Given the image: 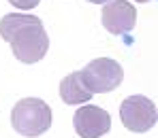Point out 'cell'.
I'll list each match as a JSON object with an SVG mask.
<instances>
[{
    "label": "cell",
    "instance_id": "6da1fadb",
    "mask_svg": "<svg viewBox=\"0 0 158 138\" xmlns=\"http://www.w3.org/2000/svg\"><path fill=\"white\" fill-rule=\"evenodd\" d=\"M0 36L11 45L13 55L24 64L41 62L49 49V36L41 17L26 13H9L0 19Z\"/></svg>",
    "mask_w": 158,
    "mask_h": 138
},
{
    "label": "cell",
    "instance_id": "7a4b0ae2",
    "mask_svg": "<svg viewBox=\"0 0 158 138\" xmlns=\"http://www.w3.org/2000/svg\"><path fill=\"white\" fill-rule=\"evenodd\" d=\"M11 123L17 134L36 138L52 128V109L41 98H24L11 110Z\"/></svg>",
    "mask_w": 158,
    "mask_h": 138
},
{
    "label": "cell",
    "instance_id": "3957f363",
    "mask_svg": "<svg viewBox=\"0 0 158 138\" xmlns=\"http://www.w3.org/2000/svg\"><path fill=\"white\" fill-rule=\"evenodd\" d=\"M83 85L92 91V94H109L113 89H118L124 79V70L122 66L111 59V57H98L92 59L83 70H79Z\"/></svg>",
    "mask_w": 158,
    "mask_h": 138
},
{
    "label": "cell",
    "instance_id": "277c9868",
    "mask_svg": "<svg viewBox=\"0 0 158 138\" xmlns=\"http://www.w3.org/2000/svg\"><path fill=\"white\" fill-rule=\"evenodd\" d=\"M120 119L126 130L143 134L156 125V104L145 96H128L120 104Z\"/></svg>",
    "mask_w": 158,
    "mask_h": 138
},
{
    "label": "cell",
    "instance_id": "5b68a950",
    "mask_svg": "<svg viewBox=\"0 0 158 138\" xmlns=\"http://www.w3.org/2000/svg\"><path fill=\"white\" fill-rule=\"evenodd\" d=\"M73 125L81 138H101L111 130V117L101 106L85 104L73 115Z\"/></svg>",
    "mask_w": 158,
    "mask_h": 138
},
{
    "label": "cell",
    "instance_id": "8992f818",
    "mask_svg": "<svg viewBox=\"0 0 158 138\" xmlns=\"http://www.w3.org/2000/svg\"><path fill=\"white\" fill-rule=\"evenodd\" d=\"M101 17L107 32L122 36V34H128L137 24V9L128 0H109Z\"/></svg>",
    "mask_w": 158,
    "mask_h": 138
},
{
    "label": "cell",
    "instance_id": "52a82bcc",
    "mask_svg": "<svg viewBox=\"0 0 158 138\" xmlns=\"http://www.w3.org/2000/svg\"><path fill=\"white\" fill-rule=\"evenodd\" d=\"M92 91L83 85L79 72H71L69 77H64L60 83V98L66 104H81V102H90L92 100Z\"/></svg>",
    "mask_w": 158,
    "mask_h": 138
},
{
    "label": "cell",
    "instance_id": "ba28073f",
    "mask_svg": "<svg viewBox=\"0 0 158 138\" xmlns=\"http://www.w3.org/2000/svg\"><path fill=\"white\" fill-rule=\"evenodd\" d=\"M13 6H17V9H22V11H30V9H34L41 0H9Z\"/></svg>",
    "mask_w": 158,
    "mask_h": 138
},
{
    "label": "cell",
    "instance_id": "9c48e42d",
    "mask_svg": "<svg viewBox=\"0 0 158 138\" xmlns=\"http://www.w3.org/2000/svg\"><path fill=\"white\" fill-rule=\"evenodd\" d=\"M88 2H92V4H103V2H109V0H88Z\"/></svg>",
    "mask_w": 158,
    "mask_h": 138
},
{
    "label": "cell",
    "instance_id": "30bf717a",
    "mask_svg": "<svg viewBox=\"0 0 158 138\" xmlns=\"http://www.w3.org/2000/svg\"><path fill=\"white\" fill-rule=\"evenodd\" d=\"M137 2H150V0H137Z\"/></svg>",
    "mask_w": 158,
    "mask_h": 138
}]
</instances>
